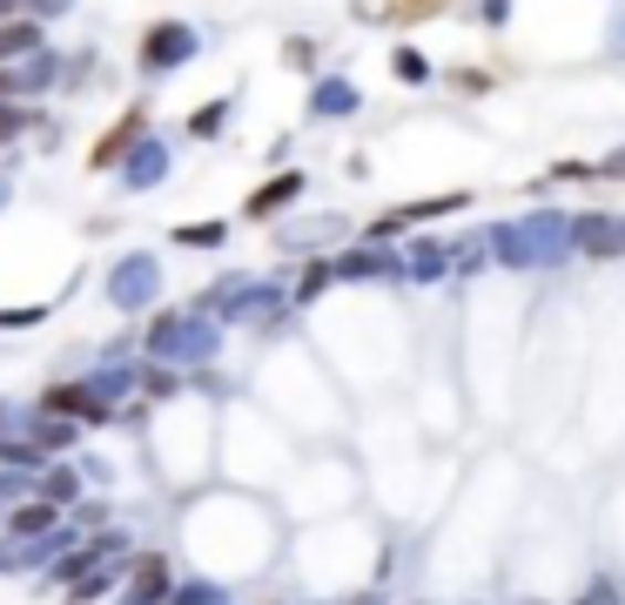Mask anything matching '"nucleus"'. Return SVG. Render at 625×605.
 Listing matches in <instances>:
<instances>
[{
  "mask_svg": "<svg viewBox=\"0 0 625 605\" xmlns=\"http://www.w3.org/2000/svg\"><path fill=\"white\" fill-rule=\"evenodd\" d=\"M296 189H303V176H277L270 189H256V196H249V216H277V209H283Z\"/></svg>",
  "mask_w": 625,
  "mask_h": 605,
  "instance_id": "obj_4",
  "label": "nucleus"
},
{
  "mask_svg": "<svg viewBox=\"0 0 625 605\" xmlns=\"http://www.w3.org/2000/svg\"><path fill=\"white\" fill-rule=\"evenodd\" d=\"M14 95H21V81H14V74H8V67H0V108H8V102H14Z\"/></svg>",
  "mask_w": 625,
  "mask_h": 605,
  "instance_id": "obj_8",
  "label": "nucleus"
},
{
  "mask_svg": "<svg viewBox=\"0 0 625 605\" xmlns=\"http://www.w3.org/2000/svg\"><path fill=\"white\" fill-rule=\"evenodd\" d=\"M183 54H189V28L162 21V28H155V41L142 48V67H168V61H183Z\"/></svg>",
  "mask_w": 625,
  "mask_h": 605,
  "instance_id": "obj_1",
  "label": "nucleus"
},
{
  "mask_svg": "<svg viewBox=\"0 0 625 605\" xmlns=\"http://www.w3.org/2000/svg\"><path fill=\"white\" fill-rule=\"evenodd\" d=\"M135 585H142V598H155V592L168 585V565H162V559H142V565H135Z\"/></svg>",
  "mask_w": 625,
  "mask_h": 605,
  "instance_id": "obj_6",
  "label": "nucleus"
},
{
  "mask_svg": "<svg viewBox=\"0 0 625 605\" xmlns=\"http://www.w3.org/2000/svg\"><path fill=\"white\" fill-rule=\"evenodd\" d=\"M28 48H41V28H34V21H0V61H8V54H28Z\"/></svg>",
  "mask_w": 625,
  "mask_h": 605,
  "instance_id": "obj_5",
  "label": "nucleus"
},
{
  "mask_svg": "<svg viewBox=\"0 0 625 605\" xmlns=\"http://www.w3.org/2000/svg\"><path fill=\"white\" fill-rule=\"evenodd\" d=\"M8 525H14L21 539H41V532H54V504H48V498H34V504H14V511H8Z\"/></svg>",
  "mask_w": 625,
  "mask_h": 605,
  "instance_id": "obj_2",
  "label": "nucleus"
},
{
  "mask_svg": "<svg viewBox=\"0 0 625 605\" xmlns=\"http://www.w3.org/2000/svg\"><path fill=\"white\" fill-rule=\"evenodd\" d=\"M48 410L54 417H108L95 397H87V390H74V384H61V390H48Z\"/></svg>",
  "mask_w": 625,
  "mask_h": 605,
  "instance_id": "obj_3",
  "label": "nucleus"
},
{
  "mask_svg": "<svg viewBox=\"0 0 625 605\" xmlns=\"http://www.w3.org/2000/svg\"><path fill=\"white\" fill-rule=\"evenodd\" d=\"M222 222H196V229H175V242H216Z\"/></svg>",
  "mask_w": 625,
  "mask_h": 605,
  "instance_id": "obj_7",
  "label": "nucleus"
},
{
  "mask_svg": "<svg viewBox=\"0 0 625 605\" xmlns=\"http://www.w3.org/2000/svg\"><path fill=\"white\" fill-rule=\"evenodd\" d=\"M410 8H437V0H410Z\"/></svg>",
  "mask_w": 625,
  "mask_h": 605,
  "instance_id": "obj_9",
  "label": "nucleus"
}]
</instances>
